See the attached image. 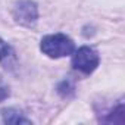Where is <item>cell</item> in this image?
I'll use <instances>...</instances> for the list:
<instances>
[{"mask_svg": "<svg viewBox=\"0 0 125 125\" xmlns=\"http://www.w3.org/2000/svg\"><path fill=\"white\" fill-rule=\"evenodd\" d=\"M40 49L49 57L57 59V57L72 54L74 50H75V44L65 34H50V35H46L41 40Z\"/></svg>", "mask_w": 125, "mask_h": 125, "instance_id": "cell-1", "label": "cell"}, {"mask_svg": "<svg viewBox=\"0 0 125 125\" xmlns=\"http://www.w3.org/2000/svg\"><path fill=\"white\" fill-rule=\"evenodd\" d=\"M99 54L91 47H80L72 57V66L84 74H91L99 66Z\"/></svg>", "mask_w": 125, "mask_h": 125, "instance_id": "cell-2", "label": "cell"}, {"mask_svg": "<svg viewBox=\"0 0 125 125\" xmlns=\"http://www.w3.org/2000/svg\"><path fill=\"white\" fill-rule=\"evenodd\" d=\"M12 13H13L15 21L25 27L34 25L38 18L37 5L34 2H31V0H19V2H16Z\"/></svg>", "mask_w": 125, "mask_h": 125, "instance_id": "cell-3", "label": "cell"}, {"mask_svg": "<svg viewBox=\"0 0 125 125\" xmlns=\"http://www.w3.org/2000/svg\"><path fill=\"white\" fill-rule=\"evenodd\" d=\"M0 63L6 69H13L16 65V56L13 49L0 38Z\"/></svg>", "mask_w": 125, "mask_h": 125, "instance_id": "cell-4", "label": "cell"}, {"mask_svg": "<svg viewBox=\"0 0 125 125\" xmlns=\"http://www.w3.org/2000/svg\"><path fill=\"white\" fill-rule=\"evenodd\" d=\"M2 116L6 124H31L30 119H27L19 110H15V109H3Z\"/></svg>", "mask_w": 125, "mask_h": 125, "instance_id": "cell-5", "label": "cell"}, {"mask_svg": "<svg viewBox=\"0 0 125 125\" xmlns=\"http://www.w3.org/2000/svg\"><path fill=\"white\" fill-rule=\"evenodd\" d=\"M8 96H9V90L6 87L0 85V102H3L5 99H8Z\"/></svg>", "mask_w": 125, "mask_h": 125, "instance_id": "cell-6", "label": "cell"}]
</instances>
